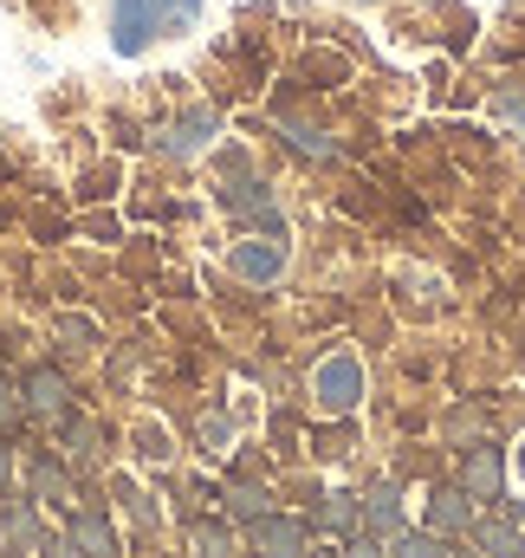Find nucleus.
I'll return each instance as SVG.
<instances>
[{
  "label": "nucleus",
  "mask_w": 525,
  "mask_h": 558,
  "mask_svg": "<svg viewBox=\"0 0 525 558\" xmlns=\"http://www.w3.org/2000/svg\"><path fill=\"white\" fill-rule=\"evenodd\" d=\"M312 397H318L325 416H351V410L364 403V364H357L351 351H331V357L312 371Z\"/></svg>",
  "instance_id": "f03ea898"
},
{
  "label": "nucleus",
  "mask_w": 525,
  "mask_h": 558,
  "mask_svg": "<svg viewBox=\"0 0 525 558\" xmlns=\"http://www.w3.org/2000/svg\"><path fill=\"white\" fill-rule=\"evenodd\" d=\"M202 13V0H118L111 7V46L136 59L156 33H169V26H188Z\"/></svg>",
  "instance_id": "f257e3e1"
},
{
  "label": "nucleus",
  "mask_w": 525,
  "mask_h": 558,
  "mask_svg": "<svg viewBox=\"0 0 525 558\" xmlns=\"http://www.w3.org/2000/svg\"><path fill=\"white\" fill-rule=\"evenodd\" d=\"M500 481H506V461H500V448H467L461 487H467L474 500H500Z\"/></svg>",
  "instance_id": "1a4fd4ad"
},
{
  "label": "nucleus",
  "mask_w": 525,
  "mask_h": 558,
  "mask_svg": "<svg viewBox=\"0 0 525 558\" xmlns=\"http://www.w3.org/2000/svg\"><path fill=\"white\" fill-rule=\"evenodd\" d=\"M279 131H285V143H292V149H305L312 162H331V156H338V143L325 137V131H312V124H292V118H285Z\"/></svg>",
  "instance_id": "dca6fc26"
},
{
  "label": "nucleus",
  "mask_w": 525,
  "mask_h": 558,
  "mask_svg": "<svg viewBox=\"0 0 525 558\" xmlns=\"http://www.w3.org/2000/svg\"><path fill=\"white\" fill-rule=\"evenodd\" d=\"M364 520H370V539H395V533H402V494H395V487H370Z\"/></svg>",
  "instance_id": "f8f14e48"
},
{
  "label": "nucleus",
  "mask_w": 525,
  "mask_h": 558,
  "mask_svg": "<svg viewBox=\"0 0 525 558\" xmlns=\"http://www.w3.org/2000/svg\"><path fill=\"white\" fill-rule=\"evenodd\" d=\"M20 397H26V410H33V416H52V422L72 416V384H65L52 364H39V371L20 384Z\"/></svg>",
  "instance_id": "20e7f679"
},
{
  "label": "nucleus",
  "mask_w": 525,
  "mask_h": 558,
  "mask_svg": "<svg viewBox=\"0 0 525 558\" xmlns=\"http://www.w3.org/2000/svg\"><path fill=\"white\" fill-rule=\"evenodd\" d=\"M474 539H480V558H525V539L513 520H480Z\"/></svg>",
  "instance_id": "ddd939ff"
},
{
  "label": "nucleus",
  "mask_w": 525,
  "mask_h": 558,
  "mask_svg": "<svg viewBox=\"0 0 525 558\" xmlns=\"http://www.w3.org/2000/svg\"><path fill=\"white\" fill-rule=\"evenodd\" d=\"M188 546H195V558H228V526H215V520H195L188 526Z\"/></svg>",
  "instance_id": "f3484780"
},
{
  "label": "nucleus",
  "mask_w": 525,
  "mask_h": 558,
  "mask_svg": "<svg viewBox=\"0 0 525 558\" xmlns=\"http://www.w3.org/2000/svg\"><path fill=\"white\" fill-rule=\"evenodd\" d=\"M65 539H72L85 558H118V533H111V520H105V513H85V507H72V526H65Z\"/></svg>",
  "instance_id": "6e6552de"
},
{
  "label": "nucleus",
  "mask_w": 525,
  "mask_h": 558,
  "mask_svg": "<svg viewBox=\"0 0 525 558\" xmlns=\"http://www.w3.org/2000/svg\"><path fill=\"white\" fill-rule=\"evenodd\" d=\"M65 338H72L78 351H91V344H98V325H91V318H65Z\"/></svg>",
  "instance_id": "4be33fe9"
},
{
  "label": "nucleus",
  "mask_w": 525,
  "mask_h": 558,
  "mask_svg": "<svg viewBox=\"0 0 525 558\" xmlns=\"http://www.w3.org/2000/svg\"><path fill=\"white\" fill-rule=\"evenodd\" d=\"M318 526L351 533V526H357V500H351V494H325V500H318Z\"/></svg>",
  "instance_id": "a211bd4d"
},
{
  "label": "nucleus",
  "mask_w": 525,
  "mask_h": 558,
  "mask_svg": "<svg viewBox=\"0 0 525 558\" xmlns=\"http://www.w3.org/2000/svg\"><path fill=\"white\" fill-rule=\"evenodd\" d=\"M20 416H26V397H20V384H13V377H0V428H13Z\"/></svg>",
  "instance_id": "aec40b11"
},
{
  "label": "nucleus",
  "mask_w": 525,
  "mask_h": 558,
  "mask_svg": "<svg viewBox=\"0 0 525 558\" xmlns=\"http://www.w3.org/2000/svg\"><path fill=\"white\" fill-rule=\"evenodd\" d=\"M395 558H448L441 553V533H395Z\"/></svg>",
  "instance_id": "6ab92c4d"
},
{
  "label": "nucleus",
  "mask_w": 525,
  "mask_h": 558,
  "mask_svg": "<svg viewBox=\"0 0 525 558\" xmlns=\"http://www.w3.org/2000/svg\"><path fill=\"white\" fill-rule=\"evenodd\" d=\"M520 474H525V441H520Z\"/></svg>",
  "instance_id": "cd10ccee"
},
{
  "label": "nucleus",
  "mask_w": 525,
  "mask_h": 558,
  "mask_svg": "<svg viewBox=\"0 0 525 558\" xmlns=\"http://www.w3.org/2000/svg\"><path fill=\"white\" fill-rule=\"evenodd\" d=\"M513 118H520V124H525V105H520V111H513Z\"/></svg>",
  "instance_id": "c85d7f7f"
},
{
  "label": "nucleus",
  "mask_w": 525,
  "mask_h": 558,
  "mask_svg": "<svg viewBox=\"0 0 525 558\" xmlns=\"http://www.w3.org/2000/svg\"><path fill=\"white\" fill-rule=\"evenodd\" d=\"M221 202H228L241 221H254V228H266V234L279 241V208L266 202V189L254 182V175H228V182H221Z\"/></svg>",
  "instance_id": "7ed1b4c3"
},
{
  "label": "nucleus",
  "mask_w": 525,
  "mask_h": 558,
  "mask_svg": "<svg viewBox=\"0 0 525 558\" xmlns=\"http://www.w3.org/2000/svg\"><path fill=\"white\" fill-rule=\"evenodd\" d=\"M234 274L254 279V286H272V279L285 274V247L279 241H241L234 247Z\"/></svg>",
  "instance_id": "9d476101"
},
{
  "label": "nucleus",
  "mask_w": 525,
  "mask_h": 558,
  "mask_svg": "<svg viewBox=\"0 0 525 558\" xmlns=\"http://www.w3.org/2000/svg\"><path fill=\"white\" fill-rule=\"evenodd\" d=\"M0 520H7V539H13V546H26V553H39V546H46V533H39V520H33V507H26V500H7V513H0Z\"/></svg>",
  "instance_id": "2eb2a0df"
},
{
  "label": "nucleus",
  "mask_w": 525,
  "mask_h": 558,
  "mask_svg": "<svg viewBox=\"0 0 525 558\" xmlns=\"http://www.w3.org/2000/svg\"><path fill=\"white\" fill-rule=\"evenodd\" d=\"M39 553H46V558H85V553H78V546H72V539H46Z\"/></svg>",
  "instance_id": "b1692460"
},
{
  "label": "nucleus",
  "mask_w": 525,
  "mask_h": 558,
  "mask_svg": "<svg viewBox=\"0 0 525 558\" xmlns=\"http://www.w3.org/2000/svg\"><path fill=\"white\" fill-rule=\"evenodd\" d=\"M13 487V461H7V448H0V494Z\"/></svg>",
  "instance_id": "a878e982"
},
{
  "label": "nucleus",
  "mask_w": 525,
  "mask_h": 558,
  "mask_svg": "<svg viewBox=\"0 0 525 558\" xmlns=\"http://www.w3.org/2000/svg\"><path fill=\"white\" fill-rule=\"evenodd\" d=\"M202 435H208V448H228V422H221V416L202 422Z\"/></svg>",
  "instance_id": "5701e85b"
},
{
  "label": "nucleus",
  "mask_w": 525,
  "mask_h": 558,
  "mask_svg": "<svg viewBox=\"0 0 525 558\" xmlns=\"http://www.w3.org/2000/svg\"><path fill=\"white\" fill-rule=\"evenodd\" d=\"M215 131H221V118H215V111H188V118H175V124L162 131V156L188 162V156H202V149H208Z\"/></svg>",
  "instance_id": "39448f33"
},
{
  "label": "nucleus",
  "mask_w": 525,
  "mask_h": 558,
  "mask_svg": "<svg viewBox=\"0 0 525 558\" xmlns=\"http://www.w3.org/2000/svg\"><path fill=\"white\" fill-rule=\"evenodd\" d=\"M344 558H383V546H377V539H357V546H351Z\"/></svg>",
  "instance_id": "393cba45"
},
{
  "label": "nucleus",
  "mask_w": 525,
  "mask_h": 558,
  "mask_svg": "<svg viewBox=\"0 0 525 558\" xmlns=\"http://www.w3.org/2000/svg\"><path fill=\"white\" fill-rule=\"evenodd\" d=\"M65 441H72V454H98V428L78 416H65Z\"/></svg>",
  "instance_id": "412c9836"
},
{
  "label": "nucleus",
  "mask_w": 525,
  "mask_h": 558,
  "mask_svg": "<svg viewBox=\"0 0 525 558\" xmlns=\"http://www.w3.org/2000/svg\"><path fill=\"white\" fill-rule=\"evenodd\" d=\"M254 558H305V526L285 520V513L254 520Z\"/></svg>",
  "instance_id": "423d86ee"
},
{
  "label": "nucleus",
  "mask_w": 525,
  "mask_h": 558,
  "mask_svg": "<svg viewBox=\"0 0 525 558\" xmlns=\"http://www.w3.org/2000/svg\"><path fill=\"white\" fill-rule=\"evenodd\" d=\"M422 526L441 533V539L467 533V526H474V494H467V487H441V494L428 500V520H422Z\"/></svg>",
  "instance_id": "0eeeda50"
},
{
  "label": "nucleus",
  "mask_w": 525,
  "mask_h": 558,
  "mask_svg": "<svg viewBox=\"0 0 525 558\" xmlns=\"http://www.w3.org/2000/svg\"><path fill=\"white\" fill-rule=\"evenodd\" d=\"M513 526H525V500H513Z\"/></svg>",
  "instance_id": "bb28decb"
},
{
  "label": "nucleus",
  "mask_w": 525,
  "mask_h": 558,
  "mask_svg": "<svg viewBox=\"0 0 525 558\" xmlns=\"http://www.w3.org/2000/svg\"><path fill=\"white\" fill-rule=\"evenodd\" d=\"M228 513L254 526V520H266V513H272V494H266V487H254V481H234V487H228Z\"/></svg>",
  "instance_id": "4468645a"
},
{
  "label": "nucleus",
  "mask_w": 525,
  "mask_h": 558,
  "mask_svg": "<svg viewBox=\"0 0 525 558\" xmlns=\"http://www.w3.org/2000/svg\"><path fill=\"white\" fill-rule=\"evenodd\" d=\"M26 481H33V494H39L46 507H78V494H72V474H65V468H59L52 454H39Z\"/></svg>",
  "instance_id": "9b49d317"
}]
</instances>
